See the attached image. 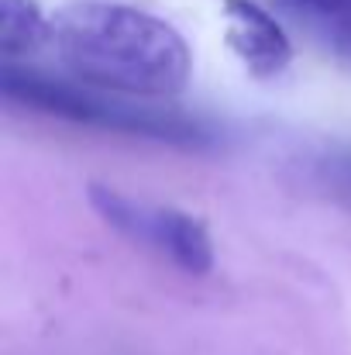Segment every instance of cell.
Instances as JSON below:
<instances>
[{
	"mask_svg": "<svg viewBox=\"0 0 351 355\" xmlns=\"http://www.w3.org/2000/svg\"><path fill=\"white\" fill-rule=\"evenodd\" d=\"M300 3L317 10V14H327V17H338V21H351V0H300Z\"/></svg>",
	"mask_w": 351,
	"mask_h": 355,
	"instance_id": "6",
	"label": "cell"
},
{
	"mask_svg": "<svg viewBox=\"0 0 351 355\" xmlns=\"http://www.w3.org/2000/svg\"><path fill=\"white\" fill-rule=\"evenodd\" d=\"M224 42L255 80H276L293 62L286 28L255 0H224Z\"/></svg>",
	"mask_w": 351,
	"mask_h": 355,
	"instance_id": "3",
	"label": "cell"
},
{
	"mask_svg": "<svg viewBox=\"0 0 351 355\" xmlns=\"http://www.w3.org/2000/svg\"><path fill=\"white\" fill-rule=\"evenodd\" d=\"M48 49L76 83L120 101L176 97L193 76L186 38L159 14L117 0H80L55 10Z\"/></svg>",
	"mask_w": 351,
	"mask_h": 355,
	"instance_id": "1",
	"label": "cell"
},
{
	"mask_svg": "<svg viewBox=\"0 0 351 355\" xmlns=\"http://www.w3.org/2000/svg\"><path fill=\"white\" fill-rule=\"evenodd\" d=\"M3 97L52 114V118L73 121V124H90V128H107V131H127V135H145V138H165V141H197L200 128L183 121L179 114H159L148 107H131L127 101L90 90L83 83H62L52 76H42L35 69H24L17 62H3L0 73Z\"/></svg>",
	"mask_w": 351,
	"mask_h": 355,
	"instance_id": "2",
	"label": "cell"
},
{
	"mask_svg": "<svg viewBox=\"0 0 351 355\" xmlns=\"http://www.w3.org/2000/svg\"><path fill=\"white\" fill-rule=\"evenodd\" d=\"M131 241L162 252L172 266L190 276H207L214 269V241L200 218L176 207H138Z\"/></svg>",
	"mask_w": 351,
	"mask_h": 355,
	"instance_id": "4",
	"label": "cell"
},
{
	"mask_svg": "<svg viewBox=\"0 0 351 355\" xmlns=\"http://www.w3.org/2000/svg\"><path fill=\"white\" fill-rule=\"evenodd\" d=\"M52 14L38 0H0V55L3 62H17L48 49Z\"/></svg>",
	"mask_w": 351,
	"mask_h": 355,
	"instance_id": "5",
	"label": "cell"
}]
</instances>
